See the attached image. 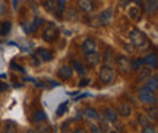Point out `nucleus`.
Masks as SVG:
<instances>
[{"instance_id": "1", "label": "nucleus", "mask_w": 158, "mask_h": 133, "mask_svg": "<svg viewBox=\"0 0 158 133\" xmlns=\"http://www.w3.org/2000/svg\"><path fill=\"white\" fill-rule=\"evenodd\" d=\"M129 39L135 47H143V45L147 44L145 34L142 32V31H139V29H132L129 32Z\"/></svg>"}, {"instance_id": "2", "label": "nucleus", "mask_w": 158, "mask_h": 133, "mask_svg": "<svg viewBox=\"0 0 158 133\" xmlns=\"http://www.w3.org/2000/svg\"><path fill=\"white\" fill-rule=\"evenodd\" d=\"M98 76H100V81H101L104 85H107L110 83L111 81L114 79L116 76V72H114V69L111 66H107V64H104V66L100 69V73H98Z\"/></svg>"}, {"instance_id": "3", "label": "nucleus", "mask_w": 158, "mask_h": 133, "mask_svg": "<svg viewBox=\"0 0 158 133\" xmlns=\"http://www.w3.org/2000/svg\"><path fill=\"white\" fill-rule=\"evenodd\" d=\"M57 37H59V29L56 28V25L48 23V25L43 29V39L47 41V43H53Z\"/></svg>"}, {"instance_id": "4", "label": "nucleus", "mask_w": 158, "mask_h": 133, "mask_svg": "<svg viewBox=\"0 0 158 133\" xmlns=\"http://www.w3.org/2000/svg\"><path fill=\"white\" fill-rule=\"evenodd\" d=\"M138 97H139V100H141L142 102H147V104H151V102L155 104V102H157L155 92H152V91H149V89H147V88H143V86L139 89Z\"/></svg>"}, {"instance_id": "5", "label": "nucleus", "mask_w": 158, "mask_h": 133, "mask_svg": "<svg viewBox=\"0 0 158 133\" xmlns=\"http://www.w3.org/2000/svg\"><path fill=\"white\" fill-rule=\"evenodd\" d=\"M116 63H117V67L120 69V72L123 73L130 72V60L126 56H118L116 59Z\"/></svg>"}, {"instance_id": "6", "label": "nucleus", "mask_w": 158, "mask_h": 133, "mask_svg": "<svg viewBox=\"0 0 158 133\" xmlns=\"http://www.w3.org/2000/svg\"><path fill=\"white\" fill-rule=\"evenodd\" d=\"M97 41L92 38H86L82 43V51H84L85 54H88V53H97Z\"/></svg>"}, {"instance_id": "7", "label": "nucleus", "mask_w": 158, "mask_h": 133, "mask_svg": "<svg viewBox=\"0 0 158 133\" xmlns=\"http://www.w3.org/2000/svg\"><path fill=\"white\" fill-rule=\"evenodd\" d=\"M102 116H104V118L107 120V122L110 123H116L117 122V111L114 110V108H111V107H106L104 110H102Z\"/></svg>"}, {"instance_id": "8", "label": "nucleus", "mask_w": 158, "mask_h": 133, "mask_svg": "<svg viewBox=\"0 0 158 133\" xmlns=\"http://www.w3.org/2000/svg\"><path fill=\"white\" fill-rule=\"evenodd\" d=\"M78 7L84 13H92L95 6L92 3V0H78Z\"/></svg>"}, {"instance_id": "9", "label": "nucleus", "mask_w": 158, "mask_h": 133, "mask_svg": "<svg viewBox=\"0 0 158 133\" xmlns=\"http://www.w3.org/2000/svg\"><path fill=\"white\" fill-rule=\"evenodd\" d=\"M102 59H104V64L111 66L114 61H116V53H114L111 48H106V50H104V54H102Z\"/></svg>"}, {"instance_id": "10", "label": "nucleus", "mask_w": 158, "mask_h": 133, "mask_svg": "<svg viewBox=\"0 0 158 133\" xmlns=\"http://www.w3.org/2000/svg\"><path fill=\"white\" fill-rule=\"evenodd\" d=\"M143 9H145V12L148 15H154L158 9V0H145Z\"/></svg>"}, {"instance_id": "11", "label": "nucleus", "mask_w": 158, "mask_h": 133, "mask_svg": "<svg viewBox=\"0 0 158 133\" xmlns=\"http://www.w3.org/2000/svg\"><path fill=\"white\" fill-rule=\"evenodd\" d=\"M143 88H147V89H149V91L155 92V91L158 89V78H157V75L149 76V78L147 79V83L143 85Z\"/></svg>"}, {"instance_id": "12", "label": "nucleus", "mask_w": 158, "mask_h": 133, "mask_svg": "<svg viewBox=\"0 0 158 133\" xmlns=\"http://www.w3.org/2000/svg\"><path fill=\"white\" fill-rule=\"evenodd\" d=\"M73 75V67L72 66H62L59 69V76L62 79H69Z\"/></svg>"}, {"instance_id": "13", "label": "nucleus", "mask_w": 158, "mask_h": 133, "mask_svg": "<svg viewBox=\"0 0 158 133\" xmlns=\"http://www.w3.org/2000/svg\"><path fill=\"white\" fill-rule=\"evenodd\" d=\"M85 60L89 66H97L100 63V54L98 53H88V54H85Z\"/></svg>"}, {"instance_id": "14", "label": "nucleus", "mask_w": 158, "mask_h": 133, "mask_svg": "<svg viewBox=\"0 0 158 133\" xmlns=\"http://www.w3.org/2000/svg\"><path fill=\"white\" fill-rule=\"evenodd\" d=\"M130 113H132V108H130L129 104H126V102H122V104H118V108H117V114L122 117H129Z\"/></svg>"}, {"instance_id": "15", "label": "nucleus", "mask_w": 158, "mask_h": 133, "mask_svg": "<svg viewBox=\"0 0 158 133\" xmlns=\"http://www.w3.org/2000/svg\"><path fill=\"white\" fill-rule=\"evenodd\" d=\"M82 114H85V116L88 117V118H91V120H100V118H101L100 113H98V111H97L95 108H91V107L85 108Z\"/></svg>"}, {"instance_id": "16", "label": "nucleus", "mask_w": 158, "mask_h": 133, "mask_svg": "<svg viewBox=\"0 0 158 133\" xmlns=\"http://www.w3.org/2000/svg\"><path fill=\"white\" fill-rule=\"evenodd\" d=\"M63 16L66 18L68 21H78V19H79V13L75 10V9L69 7V9H64V13H63Z\"/></svg>"}, {"instance_id": "17", "label": "nucleus", "mask_w": 158, "mask_h": 133, "mask_svg": "<svg viewBox=\"0 0 158 133\" xmlns=\"http://www.w3.org/2000/svg\"><path fill=\"white\" fill-rule=\"evenodd\" d=\"M37 56H38L43 61H50L51 59H53V54H51L48 50H45V48H38V50H37Z\"/></svg>"}, {"instance_id": "18", "label": "nucleus", "mask_w": 158, "mask_h": 133, "mask_svg": "<svg viewBox=\"0 0 158 133\" xmlns=\"http://www.w3.org/2000/svg\"><path fill=\"white\" fill-rule=\"evenodd\" d=\"M41 5H43V7H44L47 12H53L56 10V5L57 2L56 0H41Z\"/></svg>"}, {"instance_id": "19", "label": "nucleus", "mask_w": 158, "mask_h": 133, "mask_svg": "<svg viewBox=\"0 0 158 133\" xmlns=\"http://www.w3.org/2000/svg\"><path fill=\"white\" fill-rule=\"evenodd\" d=\"M143 63H147L148 66H151V69H155L157 67V54L155 53H151V54H148L147 57H145V60H143Z\"/></svg>"}, {"instance_id": "20", "label": "nucleus", "mask_w": 158, "mask_h": 133, "mask_svg": "<svg viewBox=\"0 0 158 133\" xmlns=\"http://www.w3.org/2000/svg\"><path fill=\"white\" fill-rule=\"evenodd\" d=\"M111 16H113V10H111V9H106L104 12H101L100 21H101L102 23H108L111 21Z\"/></svg>"}, {"instance_id": "21", "label": "nucleus", "mask_w": 158, "mask_h": 133, "mask_svg": "<svg viewBox=\"0 0 158 133\" xmlns=\"http://www.w3.org/2000/svg\"><path fill=\"white\" fill-rule=\"evenodd\" d=\"M64 7H66V3H64V0H59L56 5V10H54V13H56L57 18H63V13H64Z\"/></svg>"}, {"instance_id": "22", "label": "nucleus", "mask_w": 158, "mask_h": 133, "mask_svg": "<svg viewBox=\"0 0 158 133\" xmlns=\"http://www.w3.org/2000/svg\"><path fill=\"white\" fill-rule=\"evenodd\" d=\"M10 29H12V23L9 21H5V22L0 25V35L6 37L7 34H10Z\"/></svg>"}, {"instance_id": "23", "label": "nucleus", "mask_w": 158, "mask_h": 133, "mask_svg": "<svg viewBox=\"0 0 158 133\" xmlns=\"http://www.w3.org/2000/svg\"><path fill=\"white\" fill-rule=\"evenodd\" d=\"M129 18L130 19H133V21H136V19H139V16H141V9L138 7V6H132V7H129Z\"/></svg>"}, {"instance_id": "24", "label": "nucleus", "mask_w": 158, "mask_h": 133, "mask_svg": "<svg viewBox=\"0 0 158 133\" xmlns=\"http://www.w3.org/2000/svg\"><path fill=\"white\" fill-rule=\"evenodd\" d=\"M151 76V67H141L139 69V81H147Z\"/></svg>"}, {"instance_id": "25", "label": "nucleus", "mask_w": 158, "mask_h": 133, "mask_svg": "<svg viewBox=\"0 0 158 133\" xmlns=\"http://www.w3.org/2000/svg\"><path fill=\"white\" fill-rule=\"evenodd\" d=\"M45 118H47V116H45L44 111H35L34 114H32V122L34 123H40V122H44Z\"/></svg>"}, {"instance_id": "26", "label": "nucleus", "mask_w": 158, "mask_h": 133, "mask_svg": "<svg viewBox=\"0 0 158 133\" xmlns=\"http://www.w3.org/2000/svg\"><path fill=\"white\" fill-rule=\"evenodd\" d=\"M3 133H18L16 124L13 122H6L5 127H3Z\"/></svg>"}, {"instance_id": "27", "label": "nucleus", "mask_w": 158, "mask_h": 133, "mask_svg": "<svg viewBox=\"0 0 158 133\" xmlns=\"http://www.w3.org/2000/svg\"><path fill=\"white\" fill-rule=\"evenodd\" d=\"M44 23V21L41 19V18H35L32 22H29V28H31V32H34V31H37L41 25Z\"/></svg>"}, {"instance_id": "28", "label": "nucleus", "mask_w": 158, "mask_h": 133, "mask_svg": "<svg viewBox=\"0 0 158 133\" xmlns=\"http://www.w3.org/2000/svg\"><path fill=\"white\" fill-rule=\"evenodd\" d=\"M142 64H143V60H141V59H136V60L130 61V70L139 72V69L142 67Z\"/></svg>"}, {"instance_id": "29", "label": "nucleus", "mask_w": 158, "mask_h": 133, "mask_svg": "<svg viewBox=\"0 0 158 133\" xmlns=\"http://www.w3.org/2000/svg\"><path fill=\"white\" fill-rule=\"evenodd\" d=\"M72 67L76 69V72H78L79 75H85V72H86V70H85V67H84V64H82V63H79V61H76V60L73 61Z\"/></svg>"}, {"instance_id": "30", "label": "nucleus", "mask_w": 158, "mask_h": 133, "mask_svg": "<svg viewBox=\"0 0 158 133\" xmlns=\"http://www.w3.org/2000/svg\"><path fill=\"white\" fill-rule=\"evenodd\" d=\"M157 116H158V111H157V107H152L148 110V118L149 120H157Z\"/></svg>"}, {"instance_id": "31", "label": "nucleus", "mask_w": 158, "mask_h": 133, "mask_svg": "<svg viewBox=\"0 0 158 133\" xmlns=\"http://www.w3.org/2000/svg\"><path fill=\"white\" fill-rule=\"evenodd\" d=\"M66 108H68V102H62V104L59 106V108L56 110V116H57V117L63 116V113L66 111Z\"/></svg>"}, {"instance_id": "32", "label": "nucleus", "mask_w": 158, "mask_h": 133, "mask_svg": "<svg viewBox=\"0 0 158 133\" xmlns=\"http://www.w3.org/2000/svg\"><path fill=\"white\" fill-rule=\"evenodd\" d=\"M142 133H157V129L152 124H147V126H143V129H142Z\"/></svg>"}, {"instance_id": "33", "label": "nucleus", "mask_w": 158, "mask_h": 133, "mask_svg": "<svg viewBox=\"0 0 158 133\" xmlns=\"http://www.w3.org/2000/svg\"><path fill=\"white\" fill-rule=\"evenodd\" d=\"M138 122L141 123L142 126H147V124H149V118H148L147 116H145V114H139V117H138Z\"/></svg>"}, {"instance_id": "34", "label": "nucleus", "mask_w": 158, "mask_h": 133, "mask_svg": "<svg viewBox=\"0 0 158 133\" xmlns=\"http://www.w3.org/2000/svg\"><path fill=\"white\" fill-rule=\"evenodd\" d=\"M89 129H91V133H104V130L100 126H97V124H91Z\"/></svg>"}, {"instance_id": "35", "label": "nucleus", "mask_w": 158, "mask_h": 133, "mask_svg": "<svg viewBox=\"0 0 158 133\" xmlns=\"http://www.w3.org/2000/svg\"><path fill=\"white\" fill-rule=\"evenodd\" d=\"M37 133H51V129L48 126H40L38 130H35Z\"/></svg>"}, {"instance_id": "36", "label": "nucleus", "mask_w": 158, "mask_h": 133, "mask_svg": "<svg viewBox=\"0 0 158 133\" xmlns=\"http://www.w3.org/2000/svg\"><path fill=\"white\" fill-rule=\"evenodd\" d=\"M10 67H13V69H15L16 72H23V69H22V67L19 66V64H16L15 61H10Z\"/></svg>"}, {"instance_id": "37", "label": "nucleus", "mask_w": 158, "mask_h": 133, "mask_svg": "<svg viewBox=\"0 0 158 133\" xmlns=\"http://www.w3.org/2000/svg\"><path fill=\"white\" fill-rule=\"evenodd\" d=\"M89 83V79H82V82H79V86H86Z\"/></svg>"}, {"instance_id": "38", "label": "nucleus", "mask_w": 158, "mask_h": 133, "mask_svg": "<svg viewBox=\"0 0 158 133\" xmlns=\"http://www.w3.org/2000/svg\"><path fill=\"white\" fill-rule=\"evenodd\" d=\"M68 126H69V122H66L64 124H63V132L66 133V130H68Z\"/></svg>"}, {"instance_id": "39", "label": "nucleus", "mask_w": 158, "mask_h": 133, "mask_svg": "<svg viewBox=\"0 0 158 133\" xmlns=\"http://www.w3.org/2000/svg\"><path fill=\"white\" fill-rule=\"evenodd\" d=\"M73 133H86V132H85L84 129H76V130H75Z\"/></svg>"}, {"instance_id": "40", "label": "nucleus", "mask_w": 158, "mask_h": 133, "mask_svg": "<svg viewBox=\"0 0 158 133\" xmlns=\"http://www.w3.org/2000/svg\"><path fill=\"white\" fill-rule=\"evenodd\" d=\"M5 89H7V85H0V92L5 91Z\"/></svg>"}, {"instance_id": "41", "label": "nucleus", "mask_w": 158, "mask_h": 133, "mask_svg": "<svg viewBox=\"0 0 158 133\" xmlns=\"http://www.w3.org/2000/svg\"><path fill=\"white\" fill-rule=\"evenodd\" d=\"M25 133H37V132H35L34 129H29V130H27V132H25Z\"/></svg>"}, {"instance_id": "42", "label": "nucleus", "mask_w": 158, "mask_h": 133, "mask_svg": "<svg viewBox=\"0 0 158 133\" xmlns=\"http://www.w3.org/2000/svg\"><path fill=\"white\" fill-rule=\"evenodd\" d=\"M133 2H135V3H141L142 0H133Z\"/></svg>"}, {"instance_id": "43", "label": "nucleus", "mask_w": 158, "mask_h": 133, "mask_svg": "<svg viewBox=\"0 0 158 133\" xmlns=\"http://www.w3.org/2000/svg\"><path fill=\"white\" fill-rule=\"evenodd\" d=\"M110 133H117V132H110Z\"/></svg>"}]
</instances>
